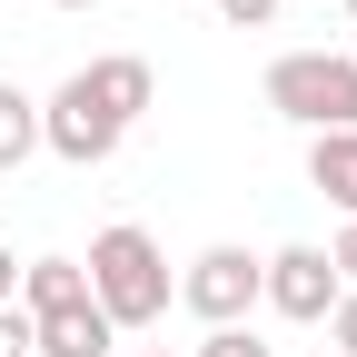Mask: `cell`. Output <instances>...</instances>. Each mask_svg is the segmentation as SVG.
Instances as JSON below:
<instances>
[{"mask_svg":"<svg viewBox=\"0 0 357 357\" xmlns=\"http://www.w3.org/2000/svg\"><path fill=\"white\" fill-rule=\"evenodd\" d=\"M79 268H89V307H100L109 328H149V318H169V298H178L169 258H159V238L139 229V218H119V229H100Z\"/></svg>","mask_w":357,"mask_h":357,"instance_id":"cell-1","label":"cell"},{"mask_svg":"<svg viewBox=\"0 0 357 357\" xmlns=\"http://www.w3.org/2000/svg\"><path fill=\"white\" fill-rule=\"evenodd\" d=\"M258 89H268V109H278V119L307 129V139L357 129V60H337V50H278Z\"/></svg>","mask_w":357,"mask_h":357,"instance_id":"cell-2","label":"cell"},{"mask_svg":"<svg viewBox=\"0 0 357 357\" xmlns=\"http://www.w3.org/2000/svg\"><path fill=\"white\" fill-rule=\"evenodd\" d=\"M119 139H129V129H119V119L79 89V70L50 89V100H40V149H50V159H70V169H109V159H119Z\"/></svg>","mask_w":357,"mask_h":357,"instance_id":"cell-3","label":"cell"},{"mask_svg":"<svg viewBox=\"0 0 357 357\" xmlns=\"http://www.w3.org/2000/svg\"><path fill=\"white\" fill-rule=\"evenodd\" d=\"M178 307H189V318H208V328H238L248 307H258V258L248 248H199L189 268H178Z\"/></svg>","mask_w":357,"mask_h":357,"instance_id":"cell-4","label":"cell"},{"mask_svg":"<svg viewBox=\"0 0 357 357\" xmlns=\"http://www.w3.org/2000/svg\"><path fill=\"white\" fill-rule=\"evenodd\" d=\"M258 298L278 307V318H298V328H318L328 307L347 298L337 288V268H328V248H307V238H288V248H268L258 258Z\"/></svg>","mask_w":357,"mask_h":357,"instance_id":"cell-5","label":"cell"},{"mask_svg":"<svg viewBox=\"0 0 357 357\" xmlns=\"http://www.w3.org/2000/svg\"><path fill=\"white\" fill-rule=\"evenodd\" d=\"M30 357H119V328L89 298H70V307H50V318H30Z\"/></svg>","mask_w":357,"mask_h":357,"instance_id":"cell-6","label":"cell"},{"mask_svg":"<svg viewBox=\"0 0 357 357\" xmlns=\"http://www.w3.org/2000/svg\"><path fill=\"white\" fill-rule=\"evenodd\" d=\"M79 89H89V100H100V109L129 129V119H139V109L159 100V70H149L139 50H109V60H89V70H79Z\"/></svg>","mask_w":357,"mask_h":357,"instance_id":"cell-7","label":"cell"},{"mask_svg":"<svg viewBox=\"0 0 357 357\" xmlns=\"http://www.w3.org/2000/svg\"><path fill=\"white\" fill-rule=\"evenodd\" d=\"M89 298V268L79 258H20V318H50V307Z\"/></svg>","mask_w":357,"mask_h":357,"instance_id":"cell-8","label":"cell"},{"mask_svg":"<svg viewBox=\"0 0 357 357\" xmlns=\"http://www.w3.org/2000/svg\"><path fill=\"white\" fill-rule=\"evenodd\" d=\"M307 189L337 199L357 218V129H328V139H307Z\"/></svg>","mask_w":357,"mask_h":357,"instance_id":"cell-9","label":"cell"},{"mask_svg":"<svg viewBox=\"0 0 357 357\" xmlns=\"http://www.w3.org/2000/svg\"><path fill=\"white\" fill-rule=\"evenodd\" d=\"M20 159H40V100L0 79V169H20Z\"/></svg>","mask_w":357,"mask_h":357,"instance_id":"cell-10","label":"cell"},{"mask_svg":"<svg viewBox=\"0 0 357 357\" xmlns=\"http://www.w3.org/2000/svg\"><path fill=\"white\" fill-rule=\"evenodd\" d=\"M199 357H278V347H258L248 328H208V337H199Z\"/></svg>","mask_w":357,"mask_h":357,"instance_id":"cell-11","label":"cell"},{"mask_svg":"<svg viewBox=\"0 0 357 357\" xmlns=\"http://www.w3.org/2000/svg\"><path fill=\"white\" fill-rule=\"evenodd\" d=\"M218 20H229V30H268V20H278V0H218Z\"/></svg>","mask_w":357,"mask_h":357,"instance_id":"cell-12","label":"cell"},{"mask_svg":"<svg viewBox=\"0 0 357 357\" xmlns=\"http://www.w3.org/2000/svg\"><path fill=\"white\" fill-rule=\"evenodd\" d=\"M328 268H337V288H357V218L337 229V248H328Z\"/></svg>","mask_w":357,"mask_h":357,"instance_id":"cell-13","label":"cell"},{"mask_svg":"<svg viewBox=\"0 0 357 357\" xmlns=\"http://www.w3.org/2000/svg\"><path fill=\"white\" fill-rule=\"evenodd\" d=\"M328 337H337V347H347V357H357V288H347V298H337V307H328Z\"/></svg>","mask_w":357,"mask_h":357,"instance_id":"cell-14","label":"cell"},{"mask_svg":"<svg viewBox=\"0 0 357 357\" xmlns=\"http://www.w3.org/2000/svg\"><path fill=\"white\" fill-rule=\"evenodd\" d=\"M0 357H30V318L20 307H0Z\"/></svg>","mask_w":357,"mask_h":357,"instance_id":"cell-15","label":"cell"},{"mask_svg":"<svg viewBox=\"0 0 357 357\" xmlns=\"http://www.w3.org/2000/svg\"><path fill=\"white\" fill-rule=\"evenodd\" d=\"M0 307H20V258H10V238H0Z\"/></svg>","mask_w":357,"mask_h":357,"instance_id":"cell-16","label":"cell"},{"mask_svg":"<svg viewBox=\"0 0 357 357\" xmlns=\"http://www.w3.org/2000/svg\"><path fill=\"white\" fill-rule=\"evenodd\" d=\"M50 10H100V0H50Z\"/></svg>","mask_w":357,"mask_h":357,"instance_id":"cell-17","label":"cell"},{"mask_svg":"<svg viewBox=\"0 0 357 357\" xmlns=\"http://www.w3.org/2000/svg\"><path fill=\"white\" fill-rule=\"evenodd\" d=\"M119 357H169V347H119Z\"/></svg>","mask_w":357,"mask_h":357,"instance_id":"cell-18","label":"cell"},{"mask_svg":"<svg viewBox=\"0 0 357 357\" xmlns=\"http://www.w3.org/2000/svg\"><path fill=\"white\" fill-rule=\"evenodd\" d=\"M337 10H347V20H357V0H337Z\"/></svg>","mask_w":357,"mask_h":357,"instance_id":"cell-19","label":"cell"}]
</instances>
